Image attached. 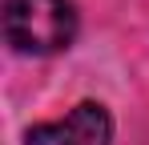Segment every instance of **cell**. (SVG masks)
Segmentation results:
<instances>
[{"instance_id": "cell-1", "label": "cell", "mask_w": 149, "mask_h": 145, "mask_svg": "<svg viewBox=\"0 0 149 145\" xmlns=\"http://www.w3.org/2000/svg\"><path fill=\"white\" fill-rule=\"evenodd\" d=\"M77 36L69 0H4V40L24 56H52Z\"/></svg>"}, {"instance_id": "cell-2", "label": "cell", "mask_w": 149, "mask_h": 145, "mask_svg": "<svg viewBox=\"0 0 149 145\" xmlns=\"http://www.w3.org/2000/svg\"><path fill=\"white\" fill-rule=\"evenodd\" d=\"M20 145H113V117L97 101H81L61 121L32 125Z\"/></svg>"}]
</instances>
